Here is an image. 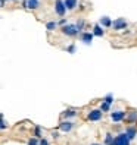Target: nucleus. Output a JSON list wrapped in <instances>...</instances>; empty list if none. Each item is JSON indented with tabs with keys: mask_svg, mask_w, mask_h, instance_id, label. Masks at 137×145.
Instances as JSON below:
<instances>
[{
	"mask_svg": "<svg viewBox=\"0 0 137 145\" xmlns=\"http://www.w3.org/2000/svg\"><path fill=\"white\" fill-rule=\"evenodd\" d=\"M34 133H36V136H41V129H40V126H36V131H34Z\"/></svg>",
	"mask_w": 137,
	"mask_h": 145,
	"instance_id": "21",
	"label": "nucleus"
},
{
	"mask_svg": "<svg viewBox=\"0 0 137 145\" xmlns=\"http://www.w3.org/2000/svg\"><path fill=\"white\" fill-rule=\"evenodd\" d=\"M72 122H62L61 125H59V129H61L62 132H69L72 129Z\"/></svg>",
	"mask_w": 137,
	"mask_h": 145,
	"instance_id": "8",
	"label": "nucleus"
},
{
	"mask_svg": "<svg viewBox=\"0 0 137 145\" xmlns=\"http://www.w3.org/2000/svg\"><path fill=\"white\" fill-rule=\"evenodd\" d=\"M93 145H99V144H93Z\"/></svg>",
	"mask_w": 137,
	"mask_h": 145,
	"instance_id": "26",
	"label": "nucleus"
},
{
	"mask_svg": "<svg viewBox=\"0 0 137 145\" xmlns=\"http://www.w3.org/2000/svg\"><path fill=\"white\" fill-rule=\"evenodd\" d=\"M124 117H125L124 112H114L112 114H111V119H112L114 122H119V120H122Z\"/></svg>",
	"mask_w": 137,
	"mask_h": 145,
	"instance_id": "9",
	"label": "nucleus"
},
{
	"mask_svg": "<svg viewBox=\"0 0 137 145\" xmlns=\"http://www.w3.org/2000/svg\"><path fill=\"white\" fill-rule=\"evenodd\" d=\"M100 25H102V27H105V28L112 27V21H111L108 16H103V18H100Z\"/></svg>",
	"mask_w": 137,
	"mask_h": 145,
	"instance_id": "11",
	"label": "nucleus"
},
{
	"mask_svg": "<svg viewBox=\"0 0 137 145\" xmlns=\"http://www.w3.org/2000/svg\"><path fill=\"white\" fill-rule=\"evenodd\" d=\"M87 117H89V120H93V122L99 120V119L102 117V110H91Z\"/></svg>",
	"mask_w": 137,
	"mask_h": 145,
	"instance_id": "5",
	"label": "nucleus"
},
{
	"mask_svg": "<svg viewBox=\"0 0 137 145\" xmlns=\"http://www.w3.org/2000/svg\"><path fill=\"white\" fill-rule=\"evenodd\" d=\"M64 3H65V6H66L68 10H72V9H75V6H77V3H78V0H64Z\"/></svg>",
	"mask_w": 137,
	"mask_h": 145,
	"instance_id": "10",
	"label": "nucleus"
},
{
	"mask_svg": "<svg viewBox=\"0 0 137 145\" xmlns=\"http://www.w3.org/2000/svg\"><path fill=\"white\" fill-rule=\"evenodd\" d=\"M93 35H95V34H91V32H83L81 34V41L85 42V44H90L91 40H93Z\"/></svg>",
	"mask_w": 137,
	"mask_h": 145,
	"instance_id": "7",
	"label": "nucleus"
},
{
	"mask_svg": "<svg viewBox=\"0 0 137 145\" xmlns=\"http://www.w3.org/2000/svg\"><path fill=\"white\" fill-rule=\"evenodd\" d=\"M93 34H95L96 37H102V35H103V29H102L100 25H95V28H93Z\"/></svg>",
	"mask_w": 137,
	"mask_h": 145,
	"instance_id": "14",
	"label": "nucleus"
},
{
	"mask_svg": "<svg viewBox=\"0 0 137 145\" xmlns=\"http://www.w3.org/2000/svg\"><path fill=\"white\" fill-rule=\"evenodd\" d=\"M64 116H65V117H74V116H77V112H75V110H72V108L65 110V112H64Z\"/></svg>",
	"mask_w": 137,
	"mask_h": 145,
	"instance_id": "15",
	"label": "nucleus"
},
{
	"mask_svg": "<svg viewBox=\"0 0 137 145\" xmlns=\"http://www.w3.org/2000/svg\"><path fill=\"white\" fill-rule=\"evenodd\" d=\"M68 53H75V46L71 44L69 47H68Z\"/></svg>",
	"mask_w": 137,
	"mask_h": 145,
	"instance_id": "23",
	"label": "nucleus"
},
{
	"mask_svg": "<svg viewBox=\"0 0 137 145\" xmlns=\"http://www.w3.org/2000/svg\"><path fill=\"white\" fill-rule=\"evenodd\" d=\"M83 27H84V21H80L78 24H77V28H78V31H81Z\"/></svg>",
	"mask_w": 137,
	"mask_h": 145,
	"instance_id": "24",
	"label": "nucleus"
},
{
	"mask_svg": "<svg viewBox=\"0 0 137 145\" xmlns=\"http://www.w3.org/2000/svg\"><path fill=\"white\" fill-rule=\"evenodd\" d=\"M114 138H112V135L111 133H108L106 135V138H105V145H114Z\"/></svg>",
	"mask_w": 137,
	"mask_h": 145,
	"instance_id": "16",
	"label": "nucleus"
},
{
	"mask_svg": "<svg viewBox=\"0 0 137 145\" xmlns=\"http://www.w3.org/2000/svg\"><path fill=\"white\" fill-rule=\"evenodd\" d=\"M114 145H130V138H128V135L127 133H119L114 141Z\"/></svg>",
	"mask_w": 137,
	"mask_h": 145,
	"instance_id": "2",
	"label": "nucleus"
},
{
	"mask_svg": "<svg viewBox=\"0 0 137 145\" xmlns=\"http://www.w3.org/2000/svg\"><path fill=\"white\" fill-rule=\"evenodd\" d=\"M112 27H114V29H116V31L125 29V28H127V21H125L124 18H116V19L112 22Z\"/></svg>",
	"mask_w": 137,
	"mask_h": 145,
	"instance_id": "4",
	"label": "nucleus"
},
{
	"mask_svg": "<svg viewBox=\"0 0 137 145\" xmlns=\"http://www.w3.org/2000/svg\"><path fill=\"white\" fill-rule=\"evenodd\" d=\"M125 133L128 135V138H130V139H133L136 136V133H137V131H136V127L130 126V127H127V129H125Z\"/></svg>",
	"mask_w": 137,
	"mask_h": 145,
	"instance_id": "12",
	"label": "nucleus"
},
{
	"mask_svg": "<svg viewBox=\"0 0 137 145\" xmlns=\"http://www.w3.org/2000/svg\"><path fill=\"white\" fill-rule=\"evenodd\" d=\"M114 101V97H112V94H108V95L105 97V103H108V104H111Z\"/></svg>",
	"mask_w": 137,
	"mask_h": 145,
	"instance_id": "18",
	"label": "nucleus"
},
{
	"mask_svg": "<svg viewBox=\"0 0 137 145\" xmlns=\"http://www.w3.org/2000/svg\"><path fill=\"white\" fill-rule=\"evenodd\" d=\"M109 106H111V104H108V103H105V101H103V103H102V112H108Z\"/></svg>",
	"mask_w": 137,
	"mask_h": 145,
	"instance_id": "19",
	"label": "nucleus"
},
{
	"mask_svg": "<svg viewBox=\"0 0 137 145\" xmlns=\"http://www.w3.org/2000/svg\"><path fill=\"white\" fill-rule=\"evenodd\" d=\"M62 32L65 34V35H68V37H74L80 31H78V28H77V25H64Z\"/></svg>",
	"mask_w": 137,
	"mask_h": 145,
	"instance_id": "1",
	"label": "nucleus"
},
{
	"mask_svg": "<svg viewBox=\"0 0 137 145\" xmlns=\"http://www.w3.org/2000/svg\"><path fill=\"white\" fill-rule=\"evenodd\" d=\"M56 25H58L56 22H47V25H46V28H47L49 31H53V29L56 28Z\"/></svg>",
	"mask_w": 137,
	"mask_h": 145,
	"instance_id": "17",
	"label": "nucleus"
},
{
	"mask_svg": "<svg viewBox=\"0 0 137 145\" xmlns=\"http://www.w3.org/2000/svg\"><path fill=\"white\" fill-rule=\"evenodd\" d=\"M0 117H2V125H0V127H2V129H6V122H5V116H3V114H0Z\"/></svg>",
	"mask_w": 137,
	"mask_h": 145,
	"instance_id": "20",
	"label": "nucleus"
},
{
	"mask_svg": "<svg viewBox=\"0 0 137 145\" xmlns=\"http://www.w3.org/2000/svg\"><path fill=\"white\" fill-rule=\"evenodd\" d=\"M40 145H49L47 139H41V141H40Z\"/></svg>",
	"mask_w": 137,
	"mask_h": 145,
	"instance_id": "25",
	"label": "nucleus"
},
{
	"mask_svg": "<svg viewBox=\"0 0 137 145\" xmlns=\"http://www.w3.org/2000/svg\"><path fill=\"white\" fill-rule=\"evenodd\" d=\"M28 145H38V142H37L36 138H31V139L28 141Z\"/></svg>",
	"mask_w": 137,
	"mask_h": 145,
	"instance_id": "22",
	"label": "nucleus"
},
{
	"mask_svg": "<svg viewBox=\"0 0 137 145\" xmlns=\"http://www.w3.org/2000/svg\"><path fill=\"white\" fill-rule=\"evenodd\" d=\"M55 10L59 16H64L65 12H66V6L64 3V0H56L55 2Z\"/></svg>",
	"mask_w": 137,
	"mask_h": 145,
	"instance_id": "3",
	"label": "nucleus"
},
{
	"mask_svg": "<svg viewBox=\"0 0 137 145\" xmlns=\"http://www.w3.org/2000/svg\"><path fill=\"white\" fill-rule=\"evenodd\" d=\"M38 6V0H27V7H30V9H37Z\"/></svg>",
	"mask_w": 137,
	"mask_h": 145,
	"instance_id": "13",
	"label": "nucleus"
},
{
	"mask_svg": "<svg viewBox=\"0 0 137 145\" xmlns=\"http://www.w3.org/2000/svg\"><path fill=\"white\" fill-rule=\"evenodd\" d=\"M127 122L128 123H134L137 122V110H130L127 114Z\"/></svg>",
	"mask_w": 137,
	"mask_h": 145,
	"instance_id": "6",
	"label": "nucleus"
}]
</instances>
